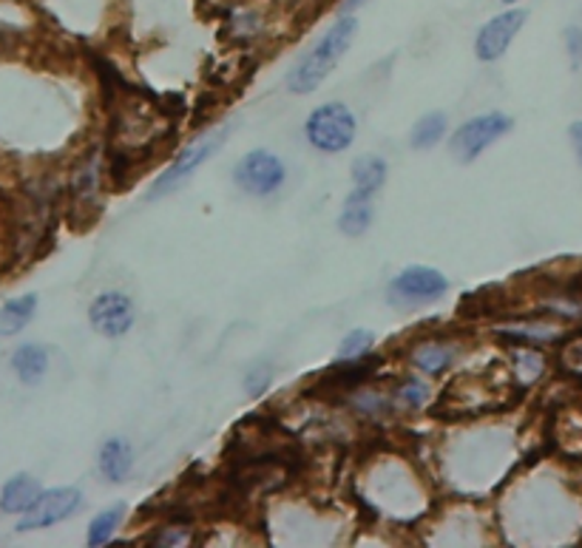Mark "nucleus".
I'll use <instances>...</instances> for the list:
<instances>
[{"label": "nucleus", "mask_w": 582, "mask_h": 548, "mask_svg": "<svg viewBox=\"0 0 582 548\" xmlns=\"http://www.w3.org/2000/svg\"><path fill=\"white\" fill-rule=\"evenodd\" d=\"M452 358L454 353L449 347H443V344H424V347H418V353H415V364H418L424 372H429V376L447 370Z\"/></svg>", "instance_id": "18"}, {"label": "nucleus", "mask_w": 582, "mask_h": 548, "mask_svg": "<svg viewBox=\"0 0 582 548\" xmlns=\"http://www.w3.org/2000/svg\"><path fill=\"white\" fill-rule=\"evenodd\" d=\"M372 214H376V193L358 191L353 188V193L344 202V211L338 216V228L344 236H364L367 228L372 225Z\"/></svg>", "instance_id": "10"}, {"label": "nucleus", "mask_w": 582, "mask_h": 548, "mask_svg": "<svg viewBox=\"0 0 582 548\" xmlns=\"http://www.w3.org/2000/svg\"><path fill=\"white\" fill-rule=\"evenodd\" d=\"M528 21V12L525 9H509L503 15L491 17L480 32H477L475 40V55L483 60V63H495L509 51L511 40L520 35V29Z\"/></svg>", "instance_id": "8"}, {"label": "nucleus", "mask_w": 582, "mask_h": 548, "mask_svg": "<svg viewBox=\"0 0 582 548\" xmlns=\"http://www.w3.org/2000/svg\"><path fill=\"white\" fill-rule=\"evenodd\" d=\"M80 503H83V495L78 489H71V486L40 491L37 503L17 523V532H37V528H49L55 523H63L66 517L78 512Z\"/></svg>", "instance_id": "7"}, {"label": "nucleus", "mask_w": 582, "mask_h": 548, "mask_svg": "<svg viewBox=\"0 0 582 548\" xmlns=\"http://www.w3.org/2000/svg\"><path fill=\"white\" fill-rule=\"evenodd\" d=\"M305 134L312 148L324 154H341L355 140V117L344 103H324L307 117Z\"/></svg>", "instance_id": "2"}, {"label": "nucleus", "mask_w": 582, "mask_h": 548, "mask_svg": "<svg viewBox=\"0 0 582 548\" xmlns=\"http://www.w3.org/2000/svg\"><path fill=\"white\" fill-rule=\"evenodd\" d=\"M234 182L239 186V191L250 193V196H270L284 182L282 159L268 151H250L236 163Z\"/></svg>", "instance_id": "4"}, {"label": "nucleus", "mask_w": 582, "mask_h": 548, "mask_svg": "<svg viewBox=\"0 0 582 548\" xmlns=\"http://www.w3.org/2000/svg\"><path fill=\"white\" fill-rule=\"evenodd\" d=\"M447 115H440V111H432V115L420 117L415 126H412V134H409V145L415 151H429L435 148V145L447 136Z\"/></svg>", "instance_id": "15"}, {"label": "nucleus", "mask_w": 582, "mask_h": 548, "mask_svg": "<svg viewBox=\"0 0 582 548\" xmlns=\"http://www.w3.org/2000/svg\"><path fill=\"white\" fill-rule=\"evenodd\" d=\"M401 395H404L412 406H420L426 401V386L418 384V381H412V384H406L404 390H401Z\"/></svg>", "instance_id": "22"}, {"label": "nucleus", "mask_w": 582, "mask_h": 548, "mask_svg": "<svg viewBox=\"0 0 582 548\" xmlns=\"http://www.w3.org/2000/svg\"><path fill=\"white\" fill-rule=\"evenodd\" d=\"M361 3H367V0H347V9H355V7H361Z\"/></svg>", "instance_id": "24"}, {"label": "nucleus", "mask_w": 582, "mask_h": 548, "mask_svg": "<svg viewBox=\"0 0 582 548\" xmlns=\"http://www.w3.org/2000/svg\"><path fill=\"white\" fill-rule=\"evenodd\" d=\"M35 310H37L35 293H26V296H17V299L7 301V305L0 307V335L21 333L28 321L35 319Z\"/></svg>", "instance_id": "14"}, {"label": "nucleus", "mask_w": 582, "mask_h": 548, "mask_svg": "<svg viewBox=\"0 0 582 548\" xmlns=\"http://www.w3.org/2000/svg\"><path fill=\"white\" fill-rule=\"evenodd\" d=\"M40 484L32 475H14L0 491V509L7 514H26L40 498Z\"/></svg>", "instance_id": "11"}, {"label": "nucleus", "mask_w": 582, "mask_h": 548, "mask_svg": "<svg viewBox=\"0 0 582 548\" xmlns=\"http://www.w3.org/2000/svg\"><path fill=\"white\" fill-rule=\"evenodd\" d=\"M225 136H227V129H222V131H213V134L202 136L199 143L188 145V148H185L182 154H179V157L170 163L168 171L156 179L154 188H151V200H159V196H165V193H170L174 188L182 186L185 179L191 177L197 168H202V165H205L207 159L213 157V151L225 143Z\"/></svg>", "instance_id": "6"}, {"label": "nucleus", "mask_w": 582, "mask_h": 548, "mask_svg": "<svg viewBox=\"0 0 582 548\" xmlns=\"http://www.w3.org/2000/svg\"><path fill=\"white\" fill-rule=\"evenodd\" d=\"M571 143H574L577 159H580V165H582V122L571 126Z\"/></svg>", "instance_id": "23"}, {"label": "nucleus", "mask_w": 582, "mask_h": 548, "mask_svg": "<svg viewBox=\"0 0 582 548\" xmlns=\"http://www.w3.org/2000/svg\"><path fill=\"white\" fill-rule=\"evenodd\" d=\"M503 3H509V7H511V3H518V0H503Z\"/></svg>", "instance_id": "25"}, {"label": "nucleus", "mask_w": 582, "mask_h": 548, "mask_svg": "<svg viewBox=\"0 0 582 548\" xmlns=\"http://www.w3.org/2000/svg\"><path fill=\"white\" fill-rule=\"evenodd\" d=\"M372 342H376V335L369 333V330H353V333H347V338L341 342L338 358H344V361L364 358L369 353V347H372Z\"/></svg>", "instance_id": "19"}, {"label": "nucleus", "mask_w": 582, "mask_h": 548, "mask_svg": "<svg viewBox=\"0 0 582 548\" xmlns=\"http://www.w3.org/2000/svg\"><path fill=\"white\" fill-rule=\"evenodd\" d=\"M355 35H358V21L355 17H341L338 23H333L324 35L319 37V44L307 51L301 63L296 65L287 78V86L293 94H310L330 78L335 65L341 63V58L347 55L353 46Z\"/></svg>", "instance_id": "1"}, {"label": "nucleus", "mask_w": 582, "mask_h": 548, "mask_svg": "<svg viewBox=\"0 0 582 548\" xmlns=\"http://www.w3.org/2000/svg\"><path fill=\"white\" fill-rule=\"evenodd\" d=\"M562 364L571 376L582 378V338H571L562 349Z\"/></svg>", "instance_id": "21"}, {"label": "nucleus", "mask_w": 582, "mask_h": 548, "mask_svg": "<svg viewBox=\"0 0 582 548\" xmlns=\"http://www.w3.org/2000/svg\"><path fill=\"white\" fill-rule=\"evenodd\" d=\"M562 40H566V51L568 60H571V69H580L582 65V26H568L562 32Z\"/></svg>", "instance_id": "20"}, {"label": "nucleus", "mask_w": 582, "mask_h": 548, "mask_svg": "<svg viewBox=\"0 0 582 548\" xmlns=\"http://www.w3.org/2000/svg\"><path fill=\"white\" fill-rule=\"evenodd\" d=\"M511 126H514V120H511L509 115H500V111L475 117V120L463 122L461 129L454 131L449 151H452L458 163L463 165L475 163L483 151L489 148V145H495L500 136L509 134Z\"/></svg>", "instance_id": "3"}, {"label": "nucleus", "mask_w": 582, "mask_h": 548, "mask_svg": "<svg viewBox=\"0 0 582 548\" xmlns=\"http://www.w3.org/2000/svg\"><path fill=\"white\" fill-rule=\"evenodd\" d=\"M12 367L23 384L35 386L46 376V370H49V353L40 344H23V347L14 349Z\"/></svg>", "instance_id": "13"}, {"label": "nucleus", "mask_w": 582, "mask_h": 548, "mask_svg": "<svg viewBox=\"0 0 582 548\" xmlns=\"http://www.w3.org/2000/svg\"><path fill=\"white\" fill-rule=\"evenodd\" d=\"M353 182L358 191L378 193L387 182V163L381 157H372V154H364L353 163Z\"/></svg>", "instance_id": "16"}, {"label": "nucleus", "mask_w": 582, "mask_h": 548, "mask_svg": "<svg viewBox=\"0 0 582 548\" xmlns=\"http://www.w3.org/2000/svg\"><path fill=\"white\" fill-rule=\"evenodd\" d=\"M88 321L99 335L120 338L134 327V301L126 293H103L88 307Z\"/></svg>", "instance_id": "9"}, {"label": "nucleus", "mask_w": 582, "mask_h": 548, "mask_svg": "<svg viewBox=\"0 0 582 548\" xmlns=\"http://www.w3.org/2000/svg\"><path fill=\"white\" fill-rule=\"evenodd\" d=\"M122 514H126L122 505H111L106 512H99L88 526V546H106L122 523Z\"/></svg>", "instance_id": "17"}, {"label": "nucleus", "mask_w": 582, "mask_h": 548, "mask_svg": "<svg viewBox=\"0 0 582 548\" xmlns=\"http://www.w3.org/2000/svg\"><path fill=\"white\" fill-rule=\"evenodd\" d=\"M99 475L111 480V484H122L131 472V463H134V455H131V446H128L122 438H108L103 446H99Z\"/></svg>", "instance_id": "12"}, {"label": "nucleus", "mask_w": 582, "mask_h": 548, "mask_svg": "<svg viewBox=\"0 0 582 548\" xmlns=\"http://www.w3.org/2000/svg\"><path fill=\"white\" fill-rule=\"evenodd\" d=\"M447 290L449 282L443 273L435 271V267H420V264H415V267H406V271H401L392 278L390 299L395 301V305L415 307L440 299Z\"/></svg>", "instance_id": "5"}]
</instances>
